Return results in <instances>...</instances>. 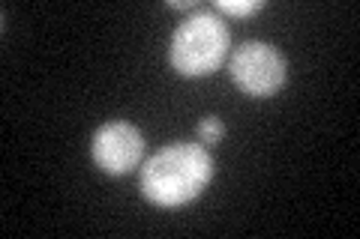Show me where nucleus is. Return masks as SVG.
I'll use <instances>...</instances> for the list:
<instances>
[{
    "label": "nucleus",
    "mask_w": 360,
    "mask_h": 239,
    "mask_svg": "<svg viewBox=\"0 0 360 239\" xmlns=\"http://www.w3.org/2000/svg\"><path fill=\"white\" fill-rule=\"evenodd\" d=\"M213 179V158L201 144L180 141L156 150L141 165V195L156 207H184L195 200Z\"/></svg>",
    "instance_id": "obj_1"
},
{
    "label": "nucleus",
    "mask_w": 360,
    "mask_h": 239,
    "mask_svg": "<svg viewBox=\"0 0 360 239\" xmlns=\"http://www.w3.org/2000/svg\"><path fill=\"white\" fill-rule=\"evenodd\" d=\"M222 135H225V126H222L219 117H205V120L198 123V138H201V144H217Z\"/></svg>",
    "instance_id": "obj_6"
},
{
    "label": "nucleus",
    "mask_w": 360,
    "mask_h": 239,
    "mask_svg": "<svg viewBox=\"0 0 360 239\" xmlns=\"http://www.w3.org/2000/svg\"><path fill=\"white\" fill-rule=\"evenodd\" d=\"M213 9L217 13H225V15H255L258 9H264V0H217L213 4Z\"/></svg>",
    "instance_id": "obj_5"
},
{
    "label": "nucleus",
    "mask_w": 360,
    "mask_h": 239,
    "mask_svg": "<svg viewBox=\"0 0 360 239\" xmlns=\"http://www.w3.org/2000/svg\"><path fill=\"white\" fill-rule=\"evenodd\" d=\"M229 75L246 96L264 99L285 87L288 63H285V54L279 51L276 45L250 39V42H243L240 48H234L231 60H229Z\"/></svg>",
    "instance_id": "obj_3"
},
{
    "label": "nucleus",
    "mask_w": 360,
    "mask_h": 239,
    "mask_svg": "<svg viewBox=\"0 0 360 239\" xmlns=\"http://www.w3.org/2000/svg\"><path fill=\"white\" fill-rule=\"evenodd\" d=\"M172 9H195V0H168Z\"/></svg>",
    "instance_id": "obj_7"
},
{
    "label": "nucleus",
    "mask_w": 360,
    "mask_h": 239,
    "mask_svg": "<svg viewBox=\"0 0 360 239\" xmlns=\"http://www.w3.org/2000/svg\"><path fill=\"white\" fill-rule=\"evenodd\" d=\"M229 42H231V33H229V25L219 18V13L195 9L174 30L168 57H172V66L180 75L201 78V75L217 72L222 66L225 54H229Z\"/></svg>",
    "instance_id": "obj_2"
},
{
    "label": "nucleus",
    "mask_w": 360,
    "mask_h": 239,
    "mask_svg": "<svg viewBox=\"0 0 360 239\" xmlns=\"http://www.w3.org/2000/svg\"><path fill=\"white\" fill-rule=\"evenodd\" d=\"M90 153L94 162L111 177L129 174L132 168H139L144 156V135L123 120H111L105 126H99L90 141Z\"/></svg>",
    "instance_id": "obj_4"
}]
</instances>
